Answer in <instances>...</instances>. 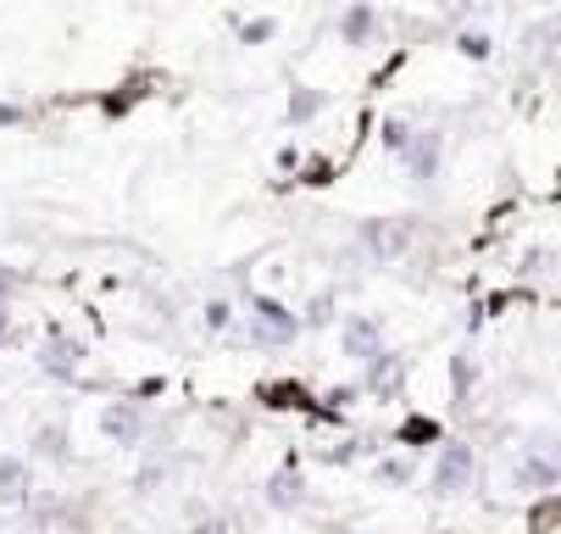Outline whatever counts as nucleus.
<instances>
[{
  "label": "nucleus",
  "instance_id": "obj_22",
  "mask_svg": "<svg viewBox=\"0 0 561 534\" xmlns=\"http://www.w3.org/2000/svg\"><path fill=\"white\" fill-rule=\"evenodd\" d=\"M490 50H495V39H490L484 29H456V56H467V61H490Z\"/></svg>",
  "mask_w": 561,
  "mask_h": 534
},
{
  "label": "nucleus",
  "instance_id": "obj_1",
  "mask_svg": "<svg viewBox=\"0 0 561 534\" xmlns=\"http://www.w3.org/2000/svg\"><path fill=\"white\" fill-rule=\"evenodd\" d=\"M239 340L256 345V351H289L306 329H300V313L289 307V300L267 295V289H245L239 295Z\"/></svg>",
  "mask_w": 561,
  "mask_h": 534
},
{
  "label": "nucleus",
  "instance_id": "obj_8",
  "mask_svg": "<svg viewBox=\"0 0 561 534\" xmlns=\"http://www.w3.org/2000/svg\"><path fill=\"white\" fill-rule=\"evenodd\" d=\"M378 34H383V12L373 7V0H345V7L334 12V39L345 50H367V45H378Z\"/></svg>",
  "mask_w": 561,
  "mask_h": 534
},
{
  "label": "nucleus",
  "instance_id": "obj_14",
  "mask_svg": "<svg viewBox=\"0 0 561 534\" xmlns=\"http://www.w3.org/2000/svg\"><path fill=\"white\" fill-rule=\"evenodd\" d=\"M323 112H329V90H311V84H295L289 101H284V117H289L295 128H311Z\"/></svg>",
  "mask_w": 561,
  "mask_h": 534
},
{
  "label": "nucleus",
  "instance_id": "obj_9",
  "mask_svg": "<svg viewBox=\"0 0 561 534\" xmlns=\"http://www.w3.org/2000/svg\"><path fill=\"white\" fill-rule=\"evenodd\" d=\"M512 485H517L523 496H550V490L561 485V468H556V451H550V440H539V445H528V451L517 456Z\"/></svg>",
  "mask_w": 561,
  "mask_h": 534
},
{
  "label": "nucleus",
  "instance_id": "obj_27",
  "mask_svg": "<svg viewBox=\"0 0 561 534\" xmlns=\"http://www.w3.org/2000/svg\"><path fill=\"white\" fill-rule=\"evenodd\" d=\"M434 7H439V12H445V18H450V23L461 29V23L472 18V7H478V0H434Z\"/></svg>",
  "mask_w": 561,
  "mask_h": 534
},
{
  "label": "nucleus",
  "instance_id": "obj_2",
  "mask_svg": "<svg viewBox=\"0 0 561 534\" xmlns=\"http://www.w3.org/2000/svg\"><path fill=\"white\" fill-rule=\"evenodd\" d=\"M478 474H484V463H478V451L467 440H445L434 445V463H428V485L434 496L456 501V496H472L478 490Z\"/></svg>",
  "mask_w": 561,
  "mask_h": 534
},
{
  "label": "nucleus",
  "instance_id": "obj_10",
  "mask_svg": "<svg viewBox=\"0 0 561 534\" xmlns=\"http://www.w3.org/2000/svg\"><path fill=\"white\" fill-rule=\"evenodd\" d=\"M334 329H340V351H345L356 367H362L373 351H383V345H389V340H383V323H378L373 313H345Z\"/></svg>",
  "mask_w": 561,
  "mask_h": 534
},
{
  "label": "nucleus",
  "instance_id": "obj_29",
  "mask_svg": "<svg viewBox=\"0 0 561 534\" xmlns=\"http://www.w3.org/2000/svg\"><path fill=\"white\" fill-rule=\"evenodd\" d=\"M190 534H228V518H217V512H211V518H195Z\"/></svg>",
  "mask_w": 561,
  "mask_h": 534
},
{
  "label": "nucleus",
  "instance_id": "obj_11",
  "mask_svg": "<svg viewBox=\"0 0 561 534\" xmlns=\"http://www.w3.org/2000/svg\"><path fill=\"white\" fill-rule=\"evenodd\" d=\"M34 490H39V479H34L28 456L23 451H0V507H23Z\"/></svg>",
  "mask_w": 561,
  "mask_h": 534
},
{
  "label": "nucleus",
  "instance_id": "obj_19",
  "mask_svg": "<svg viewBox=\"0 0 561 534\" xmlns=\"http://www.w3.org/2000/svg\"><path fill=\"white\" fill-rule=\"evenodd\" d=\"M168 485H173V463H162V456H150V463L139 468V479H134L139 496H162Z\"/></svg>",
  "mask_w": 561,
  "mask_h": 534
},
{
  "label": "nucleus",
  "instance_id": "obj_20",
  "mask_svg": "<svg viewBox=\"0 0 561 534\" xmlns=\"http://www.w3.org/2000/svg\"><path fill=\"white\" fill-rule=\"evenodd\" d=\"M233 39H239V45H251V50H262V45L278 39V18H245V23L233 29Z\"/></svg>",
  "mask_w": 561,
  "mask_h": 534
},
{
  "label": "nucleus",
  "instance_id": "obj_12",
  "mask_svg": "<svg viewBox=\"0 0 561 534\" xmlns=\"http://www.w3.org/2000/svg\"><path fill=\"white\" fill-rule=\"evenodd\" d=\"M262 501H267V512H306V507H311V490H306L300 468H295V463H284V468L267 479Z\"/></svg>",
  "mask_w": 561,
  "mask_h": 534
},
{
  "label": "nucleus",
  "instance_id": "obj_25",
  "mask_svg": "<svg viewBox=\"0 0 561 534\" xmlns=\"http://www.w3.org/2000/svg\"><path fill=\"white\" fill-rule=\"evenodd\" d=\"M34 123V112L28 106H18V101H0V128H28Z\"/></svg>",
  "mask_w": 561,
  "mask_h": 534
},
{
  "label": "nucleus",
  "instance_id": "obj_15",
  "mask_svg": "<svg viewBox=\"0 0 561 534\" xmlns=\"http://www.w3.org/2000/svg\"><path fill=\"white\" fill-rule=\"evenodd\" d=\"M340 323V295L334 289H317L306 307H300V329H334Z\"/></svg>",
  "mask_w": 561,
  "mask_h": 534
},
{
  "label": "nucleus",
  "instance_id": "obj_13",
  "mask_svg": "<svg viewBox=\"0 0 561 534\" xmlns=\"http://www.w3.org/2000/svg\"><path fill=\"white\" fill-rule=\"evenodd\" d=\"M28 463H50V468H67L72 463V429L67 423H39L34 434H28Z\"/></svg>",
  "mask_w": 561,
  "mask_h": 534
},
{
  "label": "nucleus",
  "instance_id": "obj_17",
  "mask_svg": "<svg viewBox=\"0 0 561 534\" xmlns=\"http://www.w3.org/2000/svg\"><path fill=\"white\" fill-rule=\"evenodd\" d=\"M412 128H417L412 117H394V112L378 117V145H383V157H400V150H407V139H412Z\"/></svg>",
  "mask_w": 561,
  "mask_h": 534
},
{
  "label": "nucleus",
  "instance_id": "obj_7",
  "mask_svg": "<svg viewBox=\"0 0 561 534\" xmlns=\"http://www.w3.org/2000/svg\"><path fill=\"white\" fill-rule=\"evenodd\" d=\"M356 251L373 262V268H394L400 257L412 251V228L407 223H389V217H373L356 228Z\"/></svg>",
  "mask_w": 561,
  "mask_h": 534
},
{
  "label": "nucleus",
  "instance_id": "obj_26",
  "mask_svg": "<svg viewBox=\"0 0 561 534\" xmlns=\"http://www.w3.org/2000/svg\"><path fill=\"white\" fill-rule=\"evenodd\" d=\"M18 289H23V273L0 262V307H12V295H18Z\"/></svg>",
  "mask_w": 561,
  "mask_h": 534
},
{
  "label": "nucleus",
  "instance_id": "obj_21",
  "mask_svg": "<svg viewBox=\"0 0 561 534\" xmlns=\"http://www.w3.org/2000/svg\"><path fill=\"white\" fill-rule=\"evenodd\" d=\"M472 385H478V367H472V351H456V356H450V390H456V401H461V407H467Z\"/></svg>",
  "mask_w": 561,
  "mask_h": 534
},
{
  "label": "nucleus",
  "instance_id": "obj_5",
  "mask_svg": "<svg viewBox=\"0 0 561 534\" xmlns=\"http://www.w3.org/2000/svg\"><path fill=\"white\" fill-rule=\"evenodd\" d=\"M150 429H156V418L145 412V401L117 396V401H106V412H101V434H106L117 451H145V445H150Z\"/></svg>",
  "mask_w": 561,
  "mask_h": 534
},
{
  "label": "nucleus",
  "instance_id": "obj_23",
  "mask_svg": "<svg viewBox=\"0 0 561 534\" xmlns=\"http://www.w3.org/2000/svg\"><path fill=\"white\" fill-rule=\"evenodd\" d=\"M362 451H367L362 440H334V445H323V451H317V456H323V463H340V468H351V463H356Z\"/></svg>",
  "mask_w": 561,
  "mask_h": 534
},
{
  "label": "nucleus",
  "instance_id": "obj_28",
  "mask_svg": "<svg viewBox=\"0 0 561 534\" xmlns=\"http://www.w3.org/2000/svg\"><path fill=\"white\" fill-rule=\"evenodd\" d=\"M356 401H362V385H334V390H329V407H334V412H345V407H356Z\"/></svg>",
  "mask_w": 561,
  "mask_h": 534
},
{
  "label": "nucleus",
  "instance_id": "obj_3",
  "mask_svg": "<svg viewBox=\"0 0 561 534\" xmlns=\"http://www.w3.org/2000/svg\"><path fill=\"white\" fill-rule=\"evenodd\" d=\"M445 150H450V139H445V128H434V123H417L412 128V139H407V150H400V168H407V179L412 184H439V173H445Z\"/></svg>",
  "mask_w": 561,
  "mask_h": 534
},
{
  "label": "nucleus",
  "instance_id": "obj_6",
  "mask_svg": "<svg viewBox=\"0 0 561 534\" xmlns=\"http://www.w3.org/2000/svg\"><path fill=\"white\" fill-rule=\"evenodd\" d=\"M84 362H90V345L78 334H67V329H56L34 356V367L50 378V385H78V378H84Z\"/></svg>",
  "mask_w": 561,
  "mask_h": 534
},
{
  "label": "nucleus",
  "instance_id": "obj_16",
  "mask_svg": "<svg viewBox=\"0 0 561 534\" xmlns=\"http://www.w3.org/2000/svg\"><path fill=\"white\" fill-rule=\"evenodd\" d=\"M233 323H239V300L211 295L206 307H201V329H206V334H233Z\"/></svg>",
  "mask_w": 561,
  "mask_h": 534
},
{
  "label": "nucleus",
  "instance_id": "obj_24",
  "mask_svg": "<svg viewBox=\"0 0 561 534\" xmlns=\"http://www.w3.org/2000/svg\"><path fill=\"white\" fill-rule=\"evenodd\" d=\"M400 440H412V451H428V440H439V423H423V418H412L407 429H400Z\"/></svg>",
  "mask_w": 561,
  "mask_h": 534
},
{
  "label": "nucleus",
  "instance_id": "obj_18",
  "mask_svg": "<svg viewBox=\"0 0 561 534\" xmlns=\"http://www.w3.org/2000/svg\"><path fill=\"white\" fill-rule=\"evenodd\" d=\"M378 485H389V490H407L412 479H417V463H412V456H378Z\"/></svg>",
  "mask_w": 561,
  "mask_h": 534
},
{
  "label": "nucleus",
  "instance_id": "obj_4",
  "mask_svg": "<svg viewBox=\"0 0 561 534\" xmlns=\"http://www.w3.org/2000/svg\"><path fill=\"white\" fill-rule=\"evenodd\" d=\"M356 385H362L367 401H400V396H407V385H412V362L383 345V351H373V356L362 362V378H356Z\"/></svg>",
  "mask_w": 561,
  "mask_h": 534
}]
</instances>
